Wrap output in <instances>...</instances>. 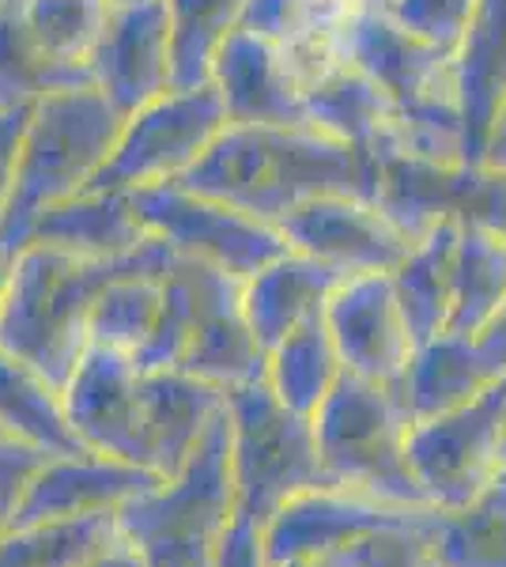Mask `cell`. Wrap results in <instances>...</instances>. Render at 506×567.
Masks as SVG:
<instances>
[{"label":"cell","mask_w":506,"mask_h":567,"mask_svg":"<svg viewBox=\"0 0 506 567\" xmlns=\"http://www.w3.org/2000/svg\"><path fill=\"white\" fill-rule=\"evenodd\" d=\"M379 159L314 125H227L182 186L242 208L265 224L318 197L374 200Z\"/></svg>","instance_id":"6da1fadb"},{"label":"cell","mask_w":506,"mask_h":567,"mask_svg":"<svg viewBox=\"0 0 506 567\" xmlns=\"http://www.w3.org/2000/svg\"><path fill=\"white\" fill-rule=\"evenodd\" d=\"M178 254L163 239H152L122 258H76L45 243H27L12 258L0 349L31 363L50 382L72 379L76 363L91 349L87 322L99 291L125 272H171Z\"/></svg>","instance_id":"7a4b0ae2"},{"label":"cell","mask_w":506,"mask_h":567,"mask_svg":"<svg viewBox=\"0 0 506 567\" xmlns=\"http://www.w3.org/2000/svg\"><path fill=\"white\" fill-rule=\"evenodd\" d=\"M125 114L99 87H61L42 95L27 117L12 200L0 219V254L16 258L34 224L61 200L84 194L106 167Z\"/></svg>","instance_id":"3957f363"},{"label":"cell","mask_w":506,"mask_h":567,"mask_svg":"<svg viewBox=\"0 0 506 567\" xmlns=\"http://www.w3.org/2000/svg\"><path fill=\"white\" fill-rule=\"evenodd\" d=\"M409 424L412 420L393 386L344 371L314 413L326 481L393 507H431L404 454Z\"/></svg>","instance_id":"277c9868"},{"label":"cell","mask_w":506,"mask_h":567,"mask_svg":"<svg viewBox=\"0 0 506 567\" xmlns=\"http://www.w3.org/2000/svg\"><path fill=\"white\" fill-rule=\"evenodd\" d=\"M227 413H231V465L238 492L235 511L269 526L283 503L329 484L321 470L314 420L283 405L269 382L227 390Z\"/></svg>","instance_id":"5b68a950"},{"label":"cell","mask_w":506,"mask_h":567,"mask_svg":"<svg viewBox=\"0 0 506 567\" xmlns=\"http://www.w3.org/2000/svg\"><path fill=\"white\" fill-rule=\"evenodd\" d=\"M227 125L216 84L171 87L125 117L106 167L87 189H144L186 178Z\"/></svg>","instance_id":"8992f818"},{"label":"cell","mask_w":506,"mask_h":567,"mask_svg":"<svg viewBox=\"0 0 506 567\" xmlns=\"http://www.w3.org/2000/svg\"><path fill=\"white\" fill-rule=\"evenodd\" d=\"M238 507L231 465V413L227 405L211 420L205 439L174 477L117 511V526L136 548L163 542H216Z\"/></svg>","instance_id":"52a82bcc"},{"label":"cell","mask_w":506,"mask_h":567,"mask_svg":"<svg viewBox=\"0 0 506 567\" xmlns=\"http://www.w3.org/2000/svg\"><path fill=\"white\" fill-rule=\"evenodd\" d=\"M128 194L148 235L163 239L182 258L208 261L238 280H250L254 272L291 250L280 227L197 194L182 182H159V186L128 189Z\"/></svg>","instance_id":"ba28073f"},{"label":"cell","mask_w":506,"mask_h":567,"mask_svg":"<svg viewBox=\"0 0 506 567\" xmlns=\"http://www.w3.org/2000/svg\"><path fill=\"white\" fill-rule=\"evenodd\" d=\"M506 439V390L503 379L476 401L454 413L416 420L404 435L409 470L423 488L431 507H465L476 492H484L499 473Z\"/></svg>","instance_id":"9c48e42d"},{"label":"cell","mask_w":506,"mask_h":567,"mask_svg":"<svg viewBox=\"0 0 506 567\" xmlns=\"http://www.w3.org/2000/svg\"><path fill=\"white\" fill-rule=\"evenodd\" d=\"M435 515L438 507H393L363 492L321 484L276 511L265 526V548L272 567L310 564L390 529H423Z\"/></svg>","instance_id":"30bf717a"},{"label":"cell","mask_w":506,"mask_h":567,"mask_svg":"<svg viewBox=\"0 0 506 567\" xmlns=\"http://www.w3.org/2000/svg\"><path fill=\"white\" fill-rule=\"evenodd\" d=\"M144 371L133 355L91 344L64 382V409L69 424L80 435L84 451L110 454L152 470L148 424H144Z\"/></svg>","instance_id":"8fae6325"},{"label":"cell","mask_w":506,"mask_h":567,"mask_svg":"<svg viewBox=\"0 0 506 567\" xmlns=\"http://www.w3.org/2000/svg\"><path fill=\"white\" fill-rule=\"evenodd\" d=\"M99 87L122 114H136L174 87L167 0H114L106 31L87 61Z\"/></svg>","instance_id":"7c38bea8"},{"label":"cell","mask_w":506,"mask_h":567,"mask_svg":"<svg viewBox=\"0 0 506 567\" xmlns=\"http://www.w3.org/2000/svg\"><path fill=\"white\" fill-rule=\"evenodd\" d=\"M280 235L291 250L333 265L344 277L393 272L412 254L409 235L390 224L374 200L363 197H318L280 219Z\"/></svg>","instance_id":"4fadbf2b"},{"label":"cell","mask_w":506,"mask_h":567,"mask_svg":"<svg viewBox=\"0 0 506 567\" xmlns=\"http://www.w3.org/2000/svg\"><path fill=\"white\" fill-rule=\"evenodd\" d=\"M326 326L344 371L382 386H393L416 352L397 303L393 272L348 277L326 303Z\"/></svg>","instance_id":"5bb4252c"},{"label":"cell","mask_w":506,"mask_h":567,"mask_svg":"<svg viewBox=\"0 0 506 567\" xmlns=\"http://www.w3.org/2000/svg\"><path fill=\"white\" fill-rule=\"evenodd\" d=\"M178 371L197 374L219 390L265 382L269 371V352L246 322L242 280L208 261H197V318Z\"/></svg>","instance_id":"9a60e30c"},{"label":"cell","mask_w":506,"mask_h":567,"mask_svg":"<svg viewBox=\"0 0 506 567\" xmlns=\"http://www.w3.org/2000/svg\"><path fill=\"white\" fill-rule=\"evenodd\" d=\"M163 477L144 465L110 458V454L80 451L53 454L34 473L16 526L50 523V518H84V515H117L125 503L144 496Z\"/></svg>","instance_id":"2e32d148"},{"label":"cell","mask_w":506,"mask_h":567,"mask_svg":"<svg viewBox=\"0 0 506 567\" xmlns=\"http://www.w3.org/2000/svg\"><path fill=\"white\" fill-rule=\"evenodd\" d=\"M211 84L231 125H307L302 87L291 80L280 50L242 27L219 50Z\"/></svg>","instance_id":"e0dca14e"},{"label":"cell","mask_w":506,"mask_h":567,"mask_svg":"<svg viewBox=\"0 0 506 567\" xmlns=\"http://www.w3.org/2000/svg\"><path fill=\"white\" fill-rule=\"evenodd\" d=\"M348 277L333 265L288 250L283 258L265 265L250 280H242V310L254 337L272 352L288 333L326 315V303Z\"/></svg>","instance_id":"ac0fdd59"},{"label":"cell","mask_w":506,"mask_h":567,"mask_svg":"<svg viewBox=\"0 0 506 567\" xmlns=\"http://www.w3.org/2000/svg\"><path fill=\"white\" fill-rule=\"evenodd\" d=\"M141 393L152 470L167 481L197 451L211 420L227 405V390L211 386L189 371H144Z\"/></svg>","instance_id":"d6986e66"},{"label":"cell","mask_w":506,"mask_h":567,"mask_svg":"<svg viewBox=\"0 0 506 567\" xmlns=\"http://www.w3.org/2000/svg\"><path fill=\"white\" fill-rule=\"evenodd\" d=\"M499 379L503 374L492 368L481 344L457 333H443L412 352L409 368L393 382V393H397L404 413L416 424V420L443 416L468 405Z\"/></svg>","instance_id":"ffe728a7"},{"label":"cell","mask_w":506,"mask_h":567,"mask_svg":"<svg viewBox=\"0 0 506 567\" xmlns=\"http://www.w3.org/2000/svg\"><path fill=\"white\" fill-rule=\"evenodd\" d=\"M148 239L128 189H84L42 213L31 231V243L58 246L76 258H122Z\"/></svg>","instance_id":"44dd1931"},{"label":"cell","mask_w":506,"mask_h":567,"mask_svg":"<svg viewBox=\"0 0 506 567\" xmlns=\"http://www.w3.org/2000/svg\"><path fill=\"white\" fill-rule=\"evenodd\" d=\"M457 69H462L465 163H481L495 114L506 103V0H476Z\"/></svg>","instance_id":"7402d4cb"},{"label":"cell","mask_w":506,"mask_h":567,"mask_svg":"<svg viewBox=\"0 0 506 567\" xmlns=\"http://www.w3.org/2000/svg\"><path fill=\"white\" fill-rule=\"evenodd\" d=\"M462 224H438L423 243L412 246V254L393 269V288L404 315V326L412 333V344H427L450 329L454 310V258Z\"/></svg>","instance_id":"603a6c76"},{"label":"cell","mask_w":506,"mask_h":567,"mask_svg":"<svg viewBox=\"0 0 506 567\" xmlns=\"http://www.w3.org/2000/svg\"><path fill=\"white\" fill-rule=\"evenodd\" d=\"M302 103H307V125H314L333 141L352 144L359 152H379L382 144H390L397 110L366 72L352 65L340 69L337 76L310 87Z\"/></svg>","instance_id":"cb8c5ba5"},{"label":"cell","mask_w":506,"mask_h":567,"mask_svg":"<svg viewBox=\"0 0 506 567\" xmlns=\"http://www.w3.org/2000/svg\"><path fill=\"white\" fill-rule=\"evenodd\" d=\"M0 432L50 454H80L84 443L72 432L64 390L31 363L0 349Z\"/></svg>","instance_id":"d4e9b609"},{"label":"cell","mask_w":506,"mask_h":567,"mask_svg":"<svg viewBox=\"0 0 506 567\" xmlns=\"http://www.w3.org/2000/svg\"><path fill=\"white\" fill-rule=\"evenodd\" d=\"M340 374H344V363H340L333 333H329L326 315H321V318H310L307 326H299L296 333H288L269 352L265 382H269L283 405L296 409L299 416L314 420L321 401H326L340 382Z\"/></svg>","instance_id":"484cf974"},{"label":"cell","mask_w":506,"mask_h":567,"mask_svg":"<svg viewBox=\"0 0 506 567\" xmlns=\"http://www.w3.org/2000/svg\"><path fill=\"white\" fill-rule=\"evenodd\" d=\"M506 303V243L481 227H462L454 258V310L450 329L457 337H476L495 322Z\"/></svg>","instance_id":"4316f807"},{"label":"cell","mask_w":506,"mask_h":567,"mask_svg":"<svg viewBox=\"0 0 506 567\" xmlns=\"http://www.w3.org/2000/svg\"><path fill=\"white\" fill-rule=\"evenodd\" d=\"M431 548L438 567H506V470L465 507L438 511Z\"/></svg>","instance_id":"83f0119b"},{"label":"cell","mask_w":506,"mask_h":567,"mask_svg":"<svg viewBox=\"0 0 506 567\" xmlns=\"http://www.w3.org/2000/svg\"><path fill=\"white\" fill-rule=\"evenodd\" d=\"M122 537L117 515L50 518L0 537V567H87Z\"/></svg>","instance_id":"f1b7e54d"},{"label":"cell","mask_w":506,"mask_h":567,"mask_svg":"<svg viewBox=\"0 0 506 567\" xmlns=\"http://www.w3.org/2000/svg\"><path fill=\"white\" fill-rule=\"evenodd\" d=\"M20 4L23 0L0 8V114L34 106L50 91L91 84L87 69L58 65L53 58H45L27 31Z\"/></svg>","instance_id":"f546056e"},{"label":"cell","mask_w":506,"mask_h":567,"mask_svg":"<svg viewBox=\"0 0 506 567\" xmlns=\"http://www.w3.org/2000/svg\"><path fill=\"white\" fill-rule=\"evenodd\" d=\"M246 0H167L174 87L211 84L224 42L238 31Z\"/></svg>","instance_id":"4dcf8cb0"},{"label":"cell","mask_w":506,"mask_h":567,"mask_svg":"<svg viewBox=\"0 0 506 567\" xmlns=\"http://www.w3.org/2000/svg\"><path fill=\"white\" fill-rule=\"evenodd\" d=\"M163 277L167 272H125L99 291L91 307L87 337L99 349H114L125 355H141L152 341L155 322L163 310Z\"/></svg>","instance_id":"1f68e13d"},{"label":"cell","mask_w":506,"mask_h":567,"mask_svg":"<svg viewBox=\"0 0 506 567\" xmlns=\"http://www.w3.org/2000/svg\"><path fill=\"white\" fill-rule=\"evenodd\" d=\"M23 23L45 58L58 65L87 69L106 31L114 0H23Z\"/></svg>","instance_id":"d6a6232c"},{"label":"cell","mask_w":506,"mask_h":567,"mask_svg":"<svg viewBox=\"0 0 506 567\" xmlns=\"http://www.w3.org/2000/svg\"><path fill=\"white\" fill-rule=\"evenodd\" d=\"M382 12L416 39L462 53L476 0H390Z\"/></svg>","instance_id":"836d02e7"},{"label":"cell","mask_w":506,"mask_h":567,"mask_svg":"<svg viewBox=\"0 0 506 567\" xmlns=\"http://www.w3.org/2000/svg\"><path fill=\"white\" fill-rule=\"evenodd\" d=\"M45 458H53L42 446H31L16 435H0V537L12 534L20 507L27 499L34 473L42 470Z\"/></svg>","instance_id":"e575fe53"},{"label":"cell","mask_w":506,"mask_h":567,"mask_svg":"<svg viewBox=\"0 0 506 567\" xmlns=\"http://www.w3.org/2000/svg\"><path fill=\"white\" fill-rule=\"evenodd\" d=\"M438 518V515H435ZM431 529H390L355 545V567H438L431 548Z\"/></svg>","instance_id":"d590c367"},{"label":"cell","mask_w":506,"mask_h":567,"mask_svg":"<svg viewBox=\"0 0 506 567\" xmlns=\"http://www.w3.org/2000/svg\"><path fill=\"white\" fill-rule=\"evenodd\" d=\"M211 567H272L269 548H265V526L235 511L231 523L211 542Z\"/></svg>","instance_id":"8d00e7d4"},{"label":"cell","mask_w":506,"mask_h":567,"mask_svg":"<svg viewBox=\"0 0 506 567\" xmlns=\"http://www.w3.org/2000/svg\"><path fill=\"white\" fill-rule=\"evenodd\" d=\"M27 117H31V106L4 110L0 114V219L8 213V200H12V182H16V163H20Z\"/></svg>","instance_id":"74e56055"},{"label":"cell","mask_w":506,"mask_h":567,"mask_svg":"<svg viewBox=\"0 0 506 567\" xmlns=\"http://www.w3.org/2000/svg\"><path fill=\"white\" fill-rule=\"evenodd\" d=\"M141 553L144 567H211V542H163Z\"/></svg>","instance_id":"f35d334b"},{"label":"cell","mask_w":506,"mask_h":567,"mask_svg":"<svg viewBox=\"0 0 506 567\" xmlns=\"http://www.w3.org/2000/svg\"><path fill=\"white\" fill-rule=\"evenodd\" d=\"M476 344H481V352L492 360V368L499 374H506V303H503L499 315H495V322L476 337Z\"/></svg>","instance_id":"ab89813d"},{"label":"cell","mask_w":506,"mask_h":567,"mask_svg":"<svg viewBox=\"0 0 506 567\" xmlns=\"http://www.w3.org/2000/svg\"><path fill=\"white\" fill-rule=\"evenodd\" d=\"M87 567H144V553L122 534L103 556H95V560H91Z\"/></svg>","instance_id":"60d3db41"},{"label":"cell","mask_w":506,"mask_h":567,"mask_svg":"<svg viewBox=\"0 0 506 567\" xmlns=\"http://www.w3.org/2000/svg\"><path fill=\"white\" fill-rule=\"evenodd\" d=\"M481 163H487V167H495V171H506V103L499 106V114H495V125H492V133H487Z\"/></svg>","instance_id":"b9f144b4"},{"label":"cell","mask_w":506,"mask_h":567,"mask_svg":"<svg viewBox=\"0 0 506 567\" xmlns=\"http://www.w3.org/2000/svg\"><path fill=\"white\" fill-rule=\"evenodd\" d=\"M8 277H12V258L0 254V315H4V296H8Z\"/></svg>","instance_id":"7bdbcfd3"},{"label":"cell","mask_w":506,"mask_h":567,"mask_svg":"<svg viewBox=\"0 0 506 567\" xmlns=\"http://www.w3.org/2000/svg\"><path fill=\"white\" fill-rule=\"evenodd\" d=\"M366 4H371V8H385L390 0H366Z\"/></svg>","instance_id":"ee69618b"},{"label":"cell","mask_w":506,"mask_h":567,"mask_svg":"<svg viewBox=\"0 0 506 567\" xmlns=\"http://www.w3.org/2000/svg\"><path fill=\"white\" fill-rule=\"evenodd\" d=\"M8 4H16V0H0V8H8Z\"/></svg>","instance_id":"f6af8a7d"},{"label":"cell","mask_w":506,"mask_h":567,"mask_svg":"<svg viewBox=\"0 0 506 567\" xmlns=\"http://www.w3.org/2000/svg\"><path fill=\"white\" fill-rule=\"evenodd\" d=\"M503 462H506V439H503Z\"/></svg>","instance_id":"bcb514c9"},{"label":"cell","mask_w":506,"mask_h":567,"mask_svg":"<svg viewBox=\"0 0 506 567\" xmlns=\"http://www.w3.org/2000/svg\"><path fill=\"white\" fill-rule=\"evenodd\" d=\"M288 567H310V564H288Z\"/></svg>","instance_id":"7dc6e473"},{"label":"cell","mask_w":506,"mask_h":567,"mask_svg":"<svg viewBox=\"0 0 506 567\" xmlns=\"http://www.w3.org/2000/svg\"><path fill=\"white\" fill-rule=\"evenodd\" d=\"M503 390H506V374H503Z\"/></svg>","instance_id":"c3c4849f"},{"label":"cell","mask_w":506,"mask_h":567,"mask_svg":"<svg viewBox=\"0 0 506 567\" xmlns=\"http://www.w3.org/2000/svg\"><path fill=\"white\" fill-rule=\"evenodd\" d=\"M0 435H4V432H0Z\"/></svg>","instance_id":"681fc988"}]
</instances>
